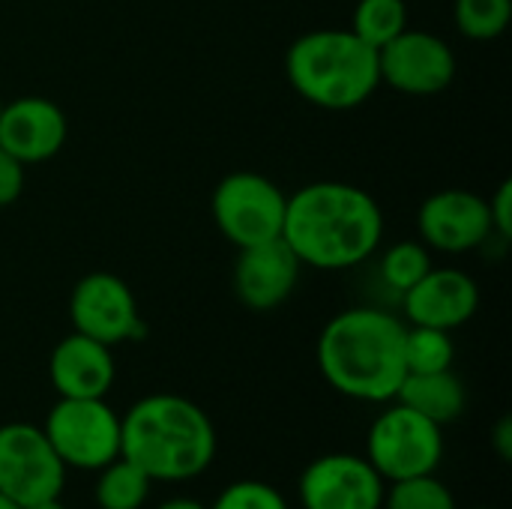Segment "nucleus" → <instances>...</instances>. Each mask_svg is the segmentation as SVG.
<instances>
[{"instance_id":"obj_26","label":"nucleus","mask_w":512,"mask_h":509,"mask_svg":"<svg viewBox=\"0 0 512 509\" xmlns=\"http://www.w3.org/2000/svg\"><path fill=\"white\" fill-rule=\"evenodd\" d=\"M489 201V216H492V231L495 237L501 240H510L512 237V183L504 180Z\"/></svg>"},{"instance_id":"obj_32","label":"nucleus","mask_w":512,"mask_h":509,"mask_svg":"<svg viewBox=\"0 0 512 509\" xmlns=\"http://www.w3.org/2000/svg\"><path fill=\"white\" fill-rule=\"evenodd\" d=\"M0 105H3V99H0Z\"/></svg>"},{"instance_id":"obj_19","label":"nucleus","mask_w":512,"mask_h":509,"mask_svg":"<svg viewBox=\"0 0 512 509\" xmlns=\"http://www.w3.org/2000/svg\"><path fill=\"white\" fill-rule=\"evenodd\" d=\"M408 27L405 0H357L351 30L372 48H384Z\"/></svg>"},{"instance_id":"obj_30","label":"nucleus","mask_w":512,"mask_h":509,"mask_svg":"<svg viewBox=\"0 0 512 509\" xmlns=\"http://www.w3.org/2000/svg\"><path fill=\"white\" fill-rule=\"evenodd\" d=\"M0 509H18V507H15V504H9L6 498H0Z\"/></svg>"},{"instance_id":"obj_29","label":"nucleus","mask_w":512,"mask_h":509,"mask_svg":"<svg viewBox=\"0 0 512 509\" xmlns=\"http://www.w3.org/2000/svg\"><path fill=\"white\" fill-rule=\"evenodd\" d=\"M24 509H66L60 504V498H51V501H39V504H30V507Z\"/></svg>"},{"instance_id":"obj_1","label":"nucleus","mask_w":512,"mask_h":509,"mask_svg":"<svg viewBox=\"0 0 512 509\" xmlns=\"http://www.w3.org/2000/svg\"><path fill=\"white\" fill-rule=\"evenodd\" d=\"M282 240L303 267L348 270L381 246L384 213L366 189L318 180L288 195Z\"/></svg>"},{"instance_id":"obj_31","label":"nucleus","mask_w":512,"mask_h":509,"mask_svg":"<svg viewBox=\"0 0 512 509\" xmlns=\"http://www.w3.org/2000/svg\"><path fill=\"white\" fill-rule=\"evenodd\" d=\"M477 509H489V507H477Z\"/></svg>"},{"instance_id":"obj_25","label":"nucleus","mask_w":512,"mask_h":509,"mask_svg":"<svg viewBox=\"0 0 512 509\" xmlns=\"http://www.w3.org/2000/svg\"><path fill=\"white\" fill-rule=\"evenodd\" d=\"M24 168L12 153L0 147V207H9L21 198L24 192Z\"/></svg>"},{"instance_id":"obj_8","label":"nucleus","mask_w":512,"mask_h":509,"mask_svg":"<svg viewBox=\"0 0 512 509\" xmlns=\"http://www.w3.org/2000/svg\"><path fill=\"white\" fill-rule=\"evenodd\" d=\"M66 486V465L51 450L42 426L3 423L0 426V498L18 509L60 498Z\"/></svg>"},{"instance_id":"obj_17","label":"nucleus","mask_w":512,"mask_h":509,"mask_svg":"<svg viewBox=\"0 0 512 509\" xmlns=\"http://www.w3.org/2000/svg\"><path fill=\"white\" fill-rule=\"evenodd\" d=\"M408 405L411 411L423 414L426 420L438 423L441 429L447 423H456L465 414L468 405V393L465 384L459 381V375L453 369L444 372H408L396 390V399Z\"/></svg>"},{"instance_id":"obj_20","label":"nucleus","mask_w":512,"mask_h":509,"mask_svg":"<svg viewBox=\"0 0 512 509\" xmlns=\"http://www.w3.org/2000/svg\"><path fill=\"white\" fill-rule=\"evenodd\" d=\"M512 18V0H456L453 21L462 36L474 42L498 39Z\"/></svg>"},{"instance_id":"obj_24","label":"nucleus","mask_w":512,"mask_h":509,"mask_svg":"<svg viewBox=\"0 0 512 509\" xmlns=\"http://www.w3.org/2000/svg\"><path fill=\"white\" fill-rule=\"evenodd\" d=\"M210 509H291L285 495L261 480H237L225 486Z\"/></svg>"},{"instance_id":"obj_13","label":"nucleus","mask_w":512,"mask_h":509,"mask_svg":"<svg viewBox=\"0 0 512 509\" xmlns=\"http://www.w3.org/2000/svg\"><path fill=\"white\" fill-rule=\"evenodd\" d=\"M69 135L63 108L48 96H18L0 105V147L21 165L54 159Z\"/></svg>"},{"instance_id":"obj_5","label":"nucleus","mask_w":512,"mask_h":509,"mask_svg":"<svg viewBox=\"0 0 512 509\" xmlns=\"http://www.w3.org/2000/svg\"><path fill=\"white\" fill-rule=\"evenodd\" d=\"M288 195L261 171H231L210 198V213L219 234L237 249L282 237Z\"/></svg>"},{"instance_id":"obj_2","label":"nucleus","mask_w":512,"mask_h":509,"mask_svg":"<svg viewBox=\"0 0 512 509\" xmlns=\"http://www.w3.org/2000/svg\"><path fill=\"white\" fill-rule=\"evenodd\" d=\"M408 324L393 312L357 306L333 315L318 336V369L324 381L357 402H393L405 369Z\"/></svg>"},{"instance_id":"obj_3","label":"nucleus","mask_w":512,"mask_h":509,"mask_svg":"<svg viewBox=\"0 0 512 509\" xmlns=\"http://www.w3.org/2000/svg\"><path fill=\"white\" fill-rule=\"evenodd\" d=\"M120 456L153 483H186L216 459V429L186 396L153 393L120 417Z\"/></svg>"},{"instance_id":"obj_4","label":"nucleus","mask_w":512,"mask_h":509,"mask_svg":"<svg viewBox=\"0 0 512 509\" xmlns=\"http://www.w3.org/2000/svg\"><path fill=\"white\" fill-rule=\"evenodd\" d=\"M285 78L300 99L324 111H351L381 87L378 48L351 27H318L285 51Z\"/></svg>"},{"instance_id":"obj_16","label":"nucleus","mask_w":512,"mask_h":509,"mask_svg":"<svg viewBox=\"0 0 512 509\" xmlns=\"http://www.w3.org/2000/svg\"><path fill=\"white\" fill-rule=\"evenodd\" d=\"M48 378L60 399H105L117 378L114 354L108 345L72 330L54 345Z\"/></svg>"},{"instance_id":"obj_23","label":"nucleus","mask_w":512,"mask_h":509,"mask_svg":"<svg viewBox=\"0 0 512 509\" xmlns=\"http://www.w3.org/2000/svg\"><path fill=\"white\" fill-rule=\"evenodd\" d=\"M381 509H459L453 492L435 477V474H423V477H411V480H399L390 483V489L384 492V507Z\"/></svg>"},{"instance_id":"obj_7","label":"nucleus","mask_w":512,"mask_h":509,"mask_svg":"<svg viewBox=\"0 0 512 509\" xmlns=\"http://www.w3.org/2000/svg\"><path fill=\"white\" fill-rule=\"evenodd\" d=\"M42 432L66 471H99L120 456V417L105 399H57Z\"/></svg>"},{"instance_id":"obj_15","label":"nucleus","mask_w":512,"mask_h":509,"mask_svg":"<svg viewBox=\"0 0 512 509\" xmlns=\"http://www.w3.org/2000/svg\"><path fill=\"white\" fill-rule=\"evenodd\" d=\"M234 264V294L252 312H273L279 309L297 288L303 264L288 249V243L270 240L249 249H237Z\"/></svg>"},{"instance_id":"obj_14","label":"nucleus","mask_w":512,"mask_h":509,"mask_svg":"<svg viewBox=\"0 0 512 509\" xmlns=\"http://www.w3.org/2000/svg\"><path fill=\"white\" fill-rule=\"evenodd\" d=\"M402 309L411 327H435L453 333L477 315L480 288L465 270L432 267L402 294Z\"/></svg>"},{"instance_id":"obj_9","label":"nucleus","mask_w":512,"mask_h":509,"mask_svg":"<svg viewBox=\"0 0 512 509\" xmlns=\"http://www.w3.org/2000/svg\"><path fill=\"white\" fill-rule=\"evenodd\" d=\"M456 54L453 48L429 30L405 27L396 39L378 48V72L381 84L393 87L405 96H438L456 78Z\"/></svg>"},{"instance_id":"obj_22","label":"nucleus","mask_w":512,"mask_h":509,"mask_svg":"<svg viewBox=\"0 0 512 509\" xmlns=\"http://www.w3.org/2000/svg\"><path fill=\"white\" fill-rule=\"evenodd\" d=\"M432 270V255L423 243L417 240H399L393 243L378 264V273L384 279L387 288H393L396 294H405L411 285H417L426 273Z\"/></svg>"},{"instance_id":"obj_18","label":"nucleus","mask_w":512,"mask_h":509,"mask_svg":"<svg viewBox=\"0 0 512 509\" xmlns=\"http://www.w3.org/2000/svg\"><path fill=\"white\" fill-rule=\"evenodd\" d=\"M150 489H153V480L138 465L117 456L114 462L99 468L96 504L99 509H141L150 498Z\"/></svg>"},{"instance_id":"obj_21","label":"nucleus","mask_w":512,"mask_h":509,"mask_svg":"<svg viewBox=\"0 0 512 509\" xmlns=\"http://www.w3.org/2000/svg\"><path fill=\"white\" fill-rule=\"evenodd\" d=\"M456 345L447 330L411 327L405 330V369L408 372H444L453 369Z\"/></svg>"},{"instance_id":"obj_28","label":"nucleus","mask_w":512,"mask_h":509,"mask_svg":"<svg viewBox=\"0 0 512 509\" xmlns=\"http://www.w3.org/2000/svg\"><path fill=\"white\" fill-rule=\"evenodd\" d=\"M156 509H210L204 507L201 501H195V498H168V501H162Z\"/></svg>"},{"instance_id":"obj_27","label":"nucleus","mask_w":512,"mask_h":509,"mask_svg":"<svg viewBox=\"0 0 512 509\" xmlns=\"http://www.w3.org/2000/svg\"><path fill=\"white\" fill-rule=\"evenodd\" d=\"M492 444H495V453L501 456V462H512V420L507 414L495 423Z\"/></svg>"},{"instance_id":"obj_6","label":"nucleus","mask_w":512,"mask_h":509,"mask_svg":"<svg viewBox=\"0 0 512 509\" xmlns=\"http://www.w3.org/2000/svg\"><path fill=\"white\" fill-rule=\"evenodd\" d=\"M366 459L384 483L435 474L444 459V432L408 405L393 402L369 429Z\"/></svg>"},{"instance_id":"obj_11","label":"nucleus","mask_w":512,"mask_h":509,"mask_svg":"<svg viewBox=\"0 0 512 509\" xmlns=\"http://www.w3.org/2000/svg\"><path fill=\"white\" fill-rule=\"evenodd\" d=\"M303 509H381L387 483L366 456L327 453L300 474Z\"/></svg>"},{"instance_id":"obj_10","label":"nucleus","mask_w":512,"mask_h":509,"mask_svg":"<svg viewBox=\"0 0 512 509\" xmlns=\"http://www.w3.org/2000/svg\"><path fill=\"white\" fill-rule=\"evenodd\" d=\"M69 321L75 333H84L108 348L141 339L144 324L132 288L114 273H87L69 294Z\"/></svg>"},{"instance_id":"obj_12","label":"nucleus","mask_w":512,"mask_h":509,"mask_svg":"<svg viewBox=\"0 0 512 509\" xmlns=\"http://www.w3.org/2000/svg\"><path fill=\"white\" fill-rule=\"evenodd\" d=\"M420 243L444 255H465L495 237L489 201L471 189L432 192L417 213Z\"/></svg>"}]
</instances>
